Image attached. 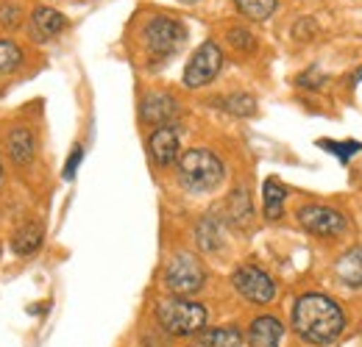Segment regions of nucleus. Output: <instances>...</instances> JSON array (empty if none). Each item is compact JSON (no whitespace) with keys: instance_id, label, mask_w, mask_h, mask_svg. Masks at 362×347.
<instances>
[{"instance_id":"nucleus-22","label":"nucleus","mask_w":362,"mask_h":347,"mask_svg":"<svg viewBox=\"0 0 362 347\" xmlns=\"http://www.w3.org/2000/svg\"><path fill=\"white\" fill-rule=\"evenodd\" d=\"M23 64V50L11 39H0V73H14Z\"/></svg>"},{"instance_id":"nucleus-19","label":"nucleus","mask_w":362,"mask_h":347,"mask_svg":"<svg viewBox=\"0 0 362 347\" xmlns=\"http://www.w3.org/2000/svg\"><path fill=\"white\" fill-rule=\"evenodd\" d=\"M234 6H237L240 14H245L248 20L262 23V20H268L273 11H276L279 0H234Z\"/></svg>"},{"instance_id":"nucleus-4","label":"nucleus","mask_w":362,"mask_h":347,"mask_svg":"<svg viewBox=\"0 0 362 347\" xmlns=\"http://www.w3.org/2000/svg\"><path fill=\"white\" fill-rule=\"evenodd\" d=\"M187 42V28L173 17H153L145 25V47L156 61L176 56Z\"/></svg>"},{"instance_id":"nucleus-2","label":"nucleus","mask_w":362,"mask_h":347,"mask_svg":"<svg viewBox=\"0 0 362 347\" xmlns=\"http://www.w3.org/2000/svg\"><path fill=\"white\" fill-rule=\"evenodd\" d=\"M176 175H179V183L184 192H189V195H206V192H215L223 183L226 167H223V162L212 150L192 147V150H187V153L179 156Z\"/></svg>"},{"instance_id":"nucleus-13","label":"nucleus","mask_w":362,"mask_h":347,"mask_svg":"<svg viewBox=\"0 0 362 347\" xmlns=\"http://www.w3.org/2000/svg\"><path fill=\"white\" fill-rule=\"evenodd\" d=\"M42 239H45L42 225H40V222H25V225H20V228L14 231L11 248H14L17 256H31V253H37V250L42 248Z\"/></svg>"},{"instance_id":"nucleus-10","label":"nucleus","mask_w":362,"mask_h":347,"mask_svg":"<svg viewBox=\"0 0 362 347\" xmlns=\"http://www.w3.org/2000/svg\"><path fill=\"white\" fill-rule=\"evenodd\" d=\"M142 120L145 123H151V126H170L176 117H179V103H176V97H170V95H165V92H153V95H148L145 100H142Z\"/></svg>"},{"instance_id":"nucleus-14","label":"nucleus","mask_w":362,"mask_h":347,"mask_svg":"<svg viewBox=\"0 0 362 347\" xmlns=\"http://www.w3.org/2000/svg\"><path fill=\"white\" fill-rule=\"evenodd\" d=\"M337 278L343 286H351V289L362 286V245L343 253V259L337 261Z\"/></svg>"},{"instance_id":"nucleus-21","label":"nucleus","mask_w":362,"mask_h":347,"mask_svg":"<svg viewBox=\"0 0 362 347\" xmlns=\"http://www.w3.org/2000/svg\"><path fill=\"white\" fill-rule=\"evenodd\" d=\"M198 245L204 250H218L221 248V225L215 217H204L198 225Z\"/></svg>"},{"instance_id":"nucleus-16","label":"nucleus","mask_w":362,"mask_h":347,"mask_svg":"<svg viewBox=\"0 0 362 347\" xmlns=\"http://www.w3.org/2000/svg\"><path fill=\"white\" fill-rule=\"evenodd\" d=\"M284 197H287V189L279 178H268L265 186H262V209H265V217L279 219L284 214Z\"/></svg>"},{"instance_id":"nucleus-26","label":"nucleus","mask_w":362,"mask_h":347,"mask_svg":"<svg viewBox=\"0 0 362 347\" xmlns=\"http://www.w3.org/2000/svg\"><path fill=\"white\" fill-rule=\"evenodd\" d=\"M81 159H84V147H81V145H76V150L70 153V159H67V164H64V178H67V181H73V178H76V170H78Z\"/></svg>"},{"instance_id":"nucleus-5","label":"nucleus","mask_w":362,"mask_h":347,"mask_svg":"<svg viewBox=\"0 0 362 347\" xmlns=\"http://www.w3.org/2000/svg\"><path fill=\"white\" fill-rule=\"evenodd\" d=\"M206 284V267L195 256L189 253H176L173 259L168 261L165 267V286L179 295V298H187V295H195L201 292Z\"/></svg>"},{"instance_id":"nucleus-1","label":"nucleus","mask_w":362,"mask_h":347,"mask_svg":"<svg viewBox=\"0 0 362 347\" xmlns=\"http://www.w3.org/2000/svg\"><path fill=\"white\" fill-rule=\"evenodd\" d=\"M293 328L310 345H329L343 334L346 317H343V308L332 298L310 292V295H301L293 305Z\"/></svg>"},{"instance_id":"nucleus-15","label":"nucleus","mask_w":362,"mask_h":347,"mask_svg":"<svg viewBox=\"0 0 362 347\" xmlns=\"http://www.w3.org/2000/svg\"><path fill=\"white\" fill-rule=\"evenodd\" d=\"M8 156L17 167H28L34 159V136L28 128H14L8 133Z\"/></svg>"},{"instance_id":"nucleus-11","label":"nucleus","mask_w":362,"mask_h":347,"mask_svg":"<svg viewBox=\"0 0 362 347\" xmlns=\"http://www.w3.org/2000/svg\"><path fill=\"white\" fill-rule=\"evenodd\" d=\"M64 28H67V17H64L62 11L47 8V6L34 8V14H31V31H34V37H37L40 42L59 37Z\"/></svg>"},{"instance_id":"nucleus-8","label":"nucleus","mask_w":362,"mask_h":347,"mask_svg":"<svg viewBox=\"0 0 362 347\" xmlns=\"http://www.w3.org/2000/svg\"><path fill=\"white\" fill-rule=\"evenodd\" d=\"M298 225L313 233V236H343L349 231V219L343 217L337 209H329V206H301L296 212Z\"/></svg>"},{"instance_id":"nucleus-25","label":"nucleus","mask_w":362,"mask_h":347,"mask_svg":"<svg viewBox=\"0 0 362 347\" xmlns=\"http://www.w3.org/2000/svg\"><path fill=\"white\" fill-rule=\"evenodd\" d=\"M228 42L234 44L240 53H251V50L257 47L254 34H251V31H245V28H231V31H228Z\"/></svg>"},{"instance_id":"nucleus-27","label":"nucleus","mask_w":362,"mask_h":347,"mask_svg":"<svg viewBox=\"0 0 362 347\" xmlns=\"http://www.w3.org/2000/svg\"><path fill=\"white\" fill-rule=\"evenodd\" d=\"M304 31H307V34H313V31H315V23H313V20H301V23L293 28L296 39H304Z\"/></svg>"},{"instance_id":"nucleus-7","label":"nucleus","mask_w":362,"mask_h":347,"mask_svg":"<svg viewBox=\"0 0 362 347\" xmlns=\"http://www.w3.org/2000/svg\"><path fill=\"white\" fill-rule=\"evenodd\" d=\"M231 284H234V289H237L245 300H251V303H257V305L271 303L273 295H276L273 278L265 269H259L257 264H240V267L231 272Z\"/></svg>"},{"instance_id":"nucleus-17","label":"nucleus","mask_w":362,"mask_h":347,"mask_svg":"<svg viewBox=\"0 0 362 347\" xmlns=\"http://www.w3.org/2000/svg\"><path fill=\"white\" fill-rule=\"evenodd\" d=\"M198 345L201 347H243V334H240L234 325L209 328V331H201Z\"/></svg>"},{"instance_id":"nucleus-6","label":"nucleus","mask_w":362,"mask_h":347,"mask_svg":"<svg viewBox=\"0 0 362 347\" xmlns=\"http://www.w3.org/2000/svg\"><path fill=\"white\" fill-rule=\"evenodd\" d=\"M221 67H223V50L218 47V42L206 39V42L189 56V61L184 67V87L187 89L209 87L218 78Z\"/></svg>"},{"instance_id":"nucleus-3","label":"nucleus","mask_w":362,"mask_h":347,"mask_svg":"<svg viewBox=\"0 0 362 347\" xmlns=\"http://www.w3.org/2000/svg\"><path fill=\"white\" fill-rule=\"evenodd\" d=\"M156 322L170 336H195L206 325V308L187 298H168L156 303Z\"/></svg>"},{"instance_id":"nucleus-9","label":"nucleus","mask_w":362,"mask_h":347,"mask_svg":"<svg viewBox=\"0 0 362 347\" xmlns=\"http://www.w3.org/2000/svg\"><path fill=\"white\" fill-rule=\"evenodd\" d=\"M179 133L173 126H162V128H156L151 133V139H148V153H151V159H153V164L156 167H173L176 162H179Z\"/></svg>"},{"instance_id":"nucleus-20","label":"nucleus","mask_w":362,"mask_h":347,"mask_svg":"<svg viewBox=\"0 0 362 347\" xmlns=\"http://www.w3.org/2000/svg\"><path fill=\"white\" fill-rule=\"evenodd\" d=\"M228 212H231V219L237 222V225H245L251 214H254V209H251V200H248V192L245 189H234L231 192V197H228Z\"/></svg>"},{"instance_id":"nucleus-12","label":"nucleus","mask_w":362,"mask_h":347,"mask_svg":"<svg viewBox=\"0 0 362 347\" xmlns=\"http://www.w3.org/2000/svg\"><path fill=\"white\" fill-rule=\"evenodd\" d=\"M284 336V325L276 317H257L248 328V345L251 347H279Z\"/></svg>"},{"instance_id":"nucleus-18","label":"nucleus","mask_w":362,"mask_h":347,"mask_svg":"<svg viewBox=\"0 0 362 347\" xmlns=\"http://www.w3.org/2000/svg\"><path fill=\"white\" fill-rule=\"evenodd\" d=\"M218 109H223L234 117H254L257 114V100L245 92H234V95H226V97H218L215 100Z\"/></svg>"},{"instance_id":"nucleus-24","label":"nucleus","mask_w":362,"mask_h":347,"mask_svg":"<svg viewBox=\"0 0 362 347\" xmlns=\"http://www.w3.org/2000/svg\"><path fill=\"white\" fill-rule=\"evenodd\" d=\"M20 14H23V8L17 0H0V25L3 28H17Z\"/></svg>"},{"instance_id":"nucleus-23","label":"nucleus","mask_w":362,"mask_h":347,"mask_svg":"<svg viewBox=\"0 0 362 347\" xmlns=\"http://www.w3.org/2000/svg\"><path fill=\"white\" fill-rule=\"evenodd\" d=\"M317 145H320V147H323L326 153H334V156H337L340 162H349V159H351L354 153H360V147H362L360 142H354V139H349V142H334V139H320Z\"/></svg>"},{"instance_id":"nucleus-28","label":"nucleus","mask_w":362,"mask_h":347,"mask_svg":"<svg viewBox=\"0 0 362 347\" xmlns=\"http://www.w3.org/2000/svg\"><path fill=\"white\" fill-rule=\"evenodd\" d=\"M181 3H187V6H189V3H198V0H181Z\"/></svg>"}]
</instances>
